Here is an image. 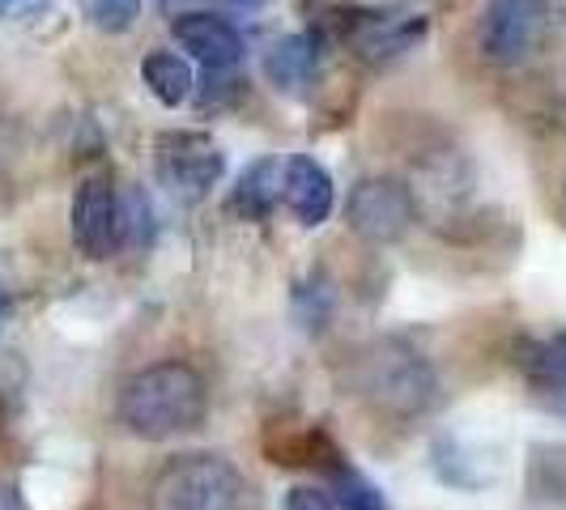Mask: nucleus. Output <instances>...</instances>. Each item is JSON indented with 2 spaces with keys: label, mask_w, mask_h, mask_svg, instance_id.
I'll use <instances>...</instances> for the list:
<instances>
[{
  "label": "nucleus",
  "mask_w": 566,
  "mask_h": 510,
  "mask_svg": "<svg viewBox=\"0 0 566 510\" xmlns=\"http://www.w3.org/2000/svg\"><path fill=\"white\" fill-rule=\"evenodd\" d=\"M209 417V383L188 362H154L119 387V422L145 443L200 429Z\"/></svg>",
  "instance_id": "nucleus-1"
},
{
  "label": "nucleus",
  "mask_w": 566,
  "mask_h": 510,
  "mask_svg": "<svg viewBox=\"0 0 566 510\" xmlns=\"http://www.w3.org/2000/svg\"><path fill=\"white\" fill-rule=\"evenodd\" d=\"M243 477L227 455L192 451L167 459L145 489V510H239Z\"/></svg>",
  "instance_id": "nucleus-2"
},
{
  "label": "nucleus",
  "mask_w": 566,
  "mask_h": 510,
  "mask_svg": "<svg viewBox=\"0 0 566 510\" xmlns=\"http://www.w3.org/2000/svg\"><path fill=\"white\" fill-rule=\"evenodd\" d=\"M439 392L434 370L405 344H375L358 362V396H367L388 417H418Z\"/></svg>",
  "instance_id": "nucleus-3"
},
{
  "label": "nucleus",
  "mask_w": 566,
  "mask_h": 510,
  "mask_svg": "<svg viewBox=\"0 0 566 510\" xmlns=\"http://www.w3.org/2000/svg\"><path fill=\"white\" fill-rule=\"evenodd\" d=\"M554 30V0H490L478 30V47L490 64L515 68L537 56Z\"/></svg>",
  "instance_id": "nucleus-4"
},
{
  "label": "nucleus",
  "mask_w": 566,
  "mask_h": 510,
  "mask_svg": "<svg viewBox=\"0 0 566 510\" xmlns=\"http://www.w3.org/2000/svg\"><path fill=\"white\" fill-rule=\"evenodd\" d=\"M154 170L158 183L179 204H200L227 174V158L205 132H158L154 137Z\"/></svg>",
  "instance_id": "nucleus-5"
},
{
  "label": "nucleus",
  "mask_w": 566,
  "mask_h": 510,
  "mask_svg": "<svg viewBox=\"0 0 566 510\" xmlns=\"http://www.w3.org/2000/svg\"><path fill=\"white\" fill-rule=\"evenodd\" d=\"M345 222L367 243H397L418 222V204L397 174H370L345 200Z\"/></svg>",
  "instance_id": "nucleus-6"
},
{
  "label": "nucleus",
  "mask_w": 566,
  "mask_h": 510,
  "mask_svg": "<svg viewBox=\"0 0 566 510\" xmlns=\"http://www.w3.org/2000/svg\"><path fill=\"white\" fill-rule=\"evenodd\" d=\"M73 243L85 259H107L119 247V196L107 174L82 179L73 196Z\"/></svg>",
  "instance_id": "nucleus-7"
},
{
  "label": "nucleus",
  "mask_w": 566,
  "mask_h": 510,
  "mask_svg": "<svg viewBox=\"0 0 566 510\" xmlns=\"http://www.w3.org/2000/svg\"><path fill=\"white\" fill-rule=\"evenodd\" d=\"M170 34L209 73H234L243 64V34L218 13H184V18H175Z\"/></svg>",
  "instance_id": "nucleus-8"
},
{
  "label": "nucleus",
  "mask_w": 566,
  "mask_h": 510,
  "mask_svg": "<svg viewBox=\"0 0 566 510\" xmlns=\"http://www.w3.org/2000/svg\"><path fill=\"white\" fill-rule=\"evenodd\" d=\"M282 196L303 226H319L333 213V179L315 158L294 153L282 167Z\"/></svg>",
  "instance_id": "nucleus-9"
},
{
  "label": "nucleus",
  "mask_w": 566,
  "mask_h": 510,
  "mask_svg": "<svg viewBox=\"0 0 566 510\" xmlns=\"http://www.w3.org/2000/svg\"><path fill=\"white\" fill-rule=\"evenodd\" d=\"M524 374L541 404L566 422V332L533 340L524 353Z\"/></svg>",
  "instance_id": "nucleus-10"
},
{
  "label": "nucleus",
  "mask_w": 566,
  "mask_h": 510,
  "mask_svg": "<svg viewBox=\"0 0 566 510\" xmlns=\"http://www.w3.org/2000/svg\"><path fill=\"white\" fill-rule=\"evenodd\" d=\"M319 73V43L315 34H285L264 56V77L277 89H307Z\"/></svg>",
  "instance_id": "nucleus-11"
},
{
  "label": "nucleus",
  "mask_w": 566,
  "mask_h": 510,
  "mask_svg": "<svg viewBox=\"0 0 566 510\" xmlns=\"http://www.w3.org/2000/svg\"><path fill=\"white\" fill-rule=\"evenodd\" d=\"M277 196H282V167L273 158H260L239 174V183L230 192V213H239L243 222H264Z\"/></svg>",
  "instance_id": "nucleus-12"
},
{
  "label": "nucleus",
  "mask_w": 566,
  "mask_h": 510,
  "mask_svg": "<svg viewBox=\"0 0 566 510\" xmlns=\"http://www.w3.org/2000/svg\"><path fill=\"white\" fill-rule=\"evenodd\" d=\"M142 77H145V85H149V94H154L163 107L188 103V94L197 89L192 68L179 56H170V52H149V56L142 60Z\"/></svg>",
  "instance_id": "nucleus-13"
},
{
  "label": "nucleus",
  "mask_w": 566,
  "mask_h": 510,
  "mask_svg": "<svg viewBox=\"0 0 566 510\" xmlns=\"http://www.w3.org/2000/svg\"><path fill=\"white\" fill-rule=\"evenodd\" d=\"M333 311H337V289L324 273H312L307 281L294 285V315L307 332H319L333 319Z\"/></svg>",
  "instance_id": "nucleus-14"
},
{
  "label": "nucleus",
  "mask_w": 566,
  "mask_h": 510,
  "mask_svg": "<svg viewBox=\"0 0 566 510\" xmlns=\"http://www.w3.org/2000/svg\"><path fill=\"white\" fill-rule=\"evenodd\" d=\"M333 498H337L340 510H388L384 493H379L363 472H354V468H345V464L333 468Z\"/></svg>",
  "instance_id": "nucleus-15"
},
{
  "label": "nucleus",
  "mask_w": 566,
  "mask_h": 510,
  "mask_svg": "<svg viewBox=\"0 0 566 510\" xmlns=\"http://www.w3.org/2000/svg\"><path fill=\"white\" fill-rule=\"evenodd\" d=\"M154 222H149V204L137 188H128L119 196V247H149Z\"/></svg>",
  "instance_id": "nucleus-16"
},
{
  "label": "nucleus",
  "mask_w": 566,
  "mask_h": 510,
  "mask_svg": "<svg viewBox=\"0 0 566 510\" xmlns=\"http://www.w3.org/2000/svg\"><path fill=\"white\" fill-rule=\"evenodd\" d=\"M82 9L90 26H98L103 34H124L142 18V0H82Z\"/></svg>",
  "instance_id": "nucleus-17"
},
{
  "label": "nucleus",
  "mask_w": 566,
  "mask_h": 510,
  "mask_svg": "<svg viewBox=\"0 0 566 510\" xmlns=\"http://www.w3.org/2000/svg\"><path fill=\"white\" fill-rule=\"evenodd\" d=\"M533 468L541 472H554L549 481H528V489L537 493L541 502H566V451L563 447H541Z\"/></svg>",
  "instance_id": "nucleus-18"
},
{
  "label": "nucleus",
  "mask_w": 566,
  "mask_h": 510,
  "mask_svg": "<svg viewBox=\"0 0 566 510\" xmlns=\"http://www.w3.org/2000/svg\"><path fill=\"white\" fill-rule=\"evenodd\" d=\"M282 510H333V502H328L319 489L298 485V489H290V493L282 498Z\"/></svg>",
  "instance_id": "nucleus-19"
},
{
  "label": "nucleus",
  "mask_w": 566,
  "mask_h": 510,
  "mask_svg": "<svg viewBox=\"0 0 566 510\" xmlns=\"http://www.w3.org/2000/svg\"><path fill=\"white\" fill-rule=\"evenodd\" d=\"M43 0H0V18H18V13H34Z\"/></svg>",
  "instance_id": "nucleus-20"
},
{
  "label": "nucleus",
  "mask_w": 566,
  "mask_h": 510,
  "mask_svg": "<svg viewBox=\"0 0 566 510\" xmlns=\"http://www.w3.org/2000/svg\"><path fill=\"white\" fill-rule=\"evenodd\" d=\"M4 315H9V302H4V285H0V332H4Z\"/></svg>",
  "instance_id": "nucleus-21"
},
{
  "label": "nucleus",
  "mask_w": 566,
  "mask_h": 510,
  "mask_svg": "<svg viewBox=\"0 0 566 510\" xmlns=\"http://www.w3.org/2000/svg\"><path fill=\"white\" fill-rule=\"evenodd\" d=\"M163 4H175V0H163Z\"/></svg>",
  "instance_id": "nucleus-22"
}]
</instances>
